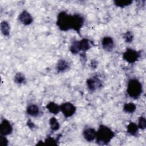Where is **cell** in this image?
<instances>
[{"label": "cell", "mask_w": 146, "mask_h": 146, "mask_svg": "<svg viewBox=\"0 0 146 146\" xmlns=\"http://www.w3.org/2000/svg\"><path fill=\"white\" fill-rule=\"evenodd\" d=\"M133 3L132 0H115L113 1L114 5L120 8H124L131 5Z\"/></svg>", "instance_id": "cell-19"}, {"label": "cell", "mask_w": 146, "mask_h": 146, "mask_svg": "<svg viewBox=\"0 0 146 146\" xmlns=\"http://www.w3.org/2000/svg\"><path fill=\"white\" fill-rule=\"evenodd\" d=\"M13 131V128L10 122L6 119H3L0 124V132L1 135L7 136L10 135Z\"/></svg>", "instance_id": "cell-7"}, {"label": "cell", "mask_w": 146, "mask_h": 146, "mask_svg": "<svg viewBox=\"0 0 146 146\" xmlns=\"http://www.w3.org/2000/svg\"><path fill=\"white\" fill-rule=\"evenodd\" d=\"M14 82L17 84H22L26 82V76L23 73L18 72L14 76Z\"/></svg>", "instance_id": "cell-17"}, {"label": "cell", "mask_w": 146, "mask_h": 146, "mask_svg": "<svg viewBox=\"0 0 146 146\" xmlns=\"http://www.w3.org/2000/svg\"><path fill=\"white\" fill-rule=\"evenodd\" d=\"M9 144V140L6 137V136H0V145L2 146H7Z\"/></svg>", "instance_id": "cell-25"}, {"label": "cell", "mask_w": 146, "mask_h": 146, "mask_svg": "<svg viewBox=\"0 0 146 146\" xmlns=\"http://www.w3.org/2000/svg\"><path fill=\"white\" fill-rule=\"evenodd\" d=\"M102 46L103 50L106 51H112L115 47V43L113 38L109 36H104L102 40Z\"/></svg>", "instance_id": "cell-9"}, {"label": "cell", "mask_w": 146, "mask_h": 146, "mask_svg": "<svg viewBox=\"0 0 146 146\" xmlns=\"http://www.w3.org/2000/svg\"><path fill=\"white\" fill-rule=\"evenodd\" d=\"M46 107L49 112L54 115H57L60 111V106L54 102H49Z\"/></svg>", "instance_id": "cell-14"}, {"label": "cell", "mask_w": 146, "mask_h": 146, "mask_svg": "<svg viewBox=\"0 0 146 146\" xmlns=\"http://www.w3.org/2000/svg\"><path fill=\"white\" fill-rule=\"evenodd\" d=\"M123 111L127 113H133L136 110V106L133 103H125L123 108Z\"/></svg>", "instance_id": "cell-18"}, {"label": "cell", "mask_w": 146, "mask_h": 146, "mask_svg": "<svg viewBox=\"0 0 146 146\" xmlns=\"http://www.w3.org/2000/svg\"><path fill=\"white\" fill-rule=\"evenodd\" d=\"M27 125H28V127L30 128H31V129H33V128H34V127H35V124H34V123L33 122H32L30 120H28V121L27 122Z\"/></svg>", "instance_id": "cell-27"}, {"label": "cell", "mask_w": 146, "mask_h": 146, "mask_svg": "<svg viewBox=\"0 0 146 146\" xmlns=\"http://www.w3.org/2000/svg\"><path fill=\"white\" fill-rule=\"evenodd\" d=\"M115 136L113 131L107 125L101 124L96 131V143L100 145H108Z\"/></svg>", "instance_id": "cell-2"}, {"label": "cell", "mask_w": 146, "mask_h": 146, "mask_svg": "<svg viewBox=\"0 0 146 146\" xmlns=\"http://www.w3.org/2000/svg\"><path fill=\"white\" fill-rule=\"evenodd\" d=\"M140 57V52L132 48H127L123 54V59L130 64L135 63Z\"/></svg>", "instance_id": "cell-4"}, {"label": "cell", "mask_w": 146, "mask_h": 146, "mask_svg": "<svg viewBox=\"0 0 146 146\" xmlns=\"http://www.w3.org/2000/svg\"><path fill=\"white\" fill-rule=\"evenodd\" d=\"M96 131L92 127H87L83 131V136L84 139L88 142H92L96 139Z\"/></svg>", "instance_id": "cell-10"}, {"label": "cell", "mask_w": 146, "mask_h": 146, "mask_svg": "<svg viewBox=\"0 0 146 146\" xmlns=\"http://www.w3.org/2000/svg\"><path fill=\"white\" fill-rule=\"evenodd\" d=\"M60 112L66 118L71 117L76 111V107L70 102H65L60 105Z\"/></svg>", "instance_id": "cell-6"}, {"label": "cell", "mask_w": 146, "mask_h": 146, "mask_svg": "<svg viewBox=\"0 0 146 146\" xmlns=\"http://www.w3.org/2000/svg\"><path fill=\"white\" fill-rule=\"evenodd\" d=\"M26 112L31 117H36L40 113V109L35 104H31L26 108Z\"/></svg>", "instance_id": "cell-12"}, {"label": "cell", "mask_w": 146, "mask_h": 146, "mask_svg": "<svg viewBox=\"0 0 146 146\" xmlns=\"http://www.w3.org/2000/svg\"><path fill=\"white\" fill-rule=\"evenodd\" d=\"M70 51L72 54H77L80 52L79 40L73 41L70 46Z\"/></svg>", "instance_id": "cell-21"}, {"label": "cell", "mask_w": 146, "mask_h": 146, "mask_svg": "<svg viewBox=\"0 0 146 146\" xmlns=\"http://www.w3.org/2000/svg\"><path fill=\"white\" fill-rule=\"evenodd\" d=\"M84 21V18L80 14L71 15L62 11L58 14L56 24L59 29L62 31L73 30L80 35Z\"/></svg>", "instance_id": "cell-1"}, {"label": "cell", "mask_w": 146, "mask_h": 146, "mask_svg": "<svg viewBox=\"0 0 146 146\" xmlns=\"http://www.w3.org/2000/svg\"><path fill=\"white\" fill-rule=\"evenodd\" d=\"M79 43L80 51H82L84 53L90 49L92 46L91 40L87 38H83L80 40H79Z\"/></svg>", "instance_id": "cell-13"}, {"label": "cell", "mask_w": 146, "mask_h": 146, "mask_svg": "<svg viewBox=\"0 0 146 146\" xmlns=\"http://www.w3.org/2000/svg\"><path fill=\"white\" fill-rule=\"evenodd\" d=\"M0 29H1V31L3 34V35L5 36H10V26L7 21H3L1 22V25H0Z\"/></svg>", "instance_id": "cell-16"}, {"label": "cell", "mask_w": 146, "mask_h": 146, "mask_svg": "<svg viewBox=\"0 0 146 146\" xmlns=\"http://www.w3.org/2000/svg\"><path fill=\"white\" fill-rule=\"evenodd\" d=\"M70 68L69 63L65 59H59L56 63V71L58 73L64 72Z\"/></svg>", "instance_id": "cell-11"}, {"label": "cell", "mask_w": 146, "mask_h": 146, "mask_svg": "<svg viewBox=\"0 0 146 146\" xmlns=\"http://www.w3.org/2000/svg\"><path fill=\"white\" fill-rule=\"evenodd\" d=\"M123 38L124 39L125 42L128 43H131L133 40V34L131 31H127L123 34Z\"/></svg>", "instance_id": "cell-22"}, {"label": "cell", "mask_w": 146, "mask_h": 146, "mask_svg": "<svg viewBox=\"0 0 146 146\" xmlns=\"http://www.w3.org/2000/svg\"><path fill=\"white\" fill-rule=\"evenodd\" d=\"M57 142H58V140L51 136L47 137L44 140V143L48 145H57L58 144Z\"/></svg>", "instance_id": "cell-24"}, {"label": "cell", "mask_w": 146, "mask_h": 146, "mask_svg": "<svg viewBox=\"0 0 146 146\" xmlns=\"http://www.w3.org/2000/svg\"><path fill=\"white\" fill-rule=\"evenodd\" d=\"M86 85L88 90L93 92L101 88L103 86V83L101 79L97 75H95L87 79Z\"/></svg>", "instance_id": "cell-5"}, {"label": "cell", "mask_w": 146, "mask_h": 146, "mask_svg": "<svg viewBox=\"0 0 146 146\" xmlns=\"http://www.w3.org/2000/svg\"><path fill=\"white\" fill-rule=\"evenodd\" d=\"M139 127L137 124L133 122H130L127 126V132L131 136H137L139 132Z\"/></svg>", "instance_id": "cell-15"}, {"label": "cell", "mask_w": 146, "mask_h": 146, "mask_svg": "<svg viewBox=\"0 0 146 146\" xmlns=\"http://www.w3.org/2000/svg\"><path fill=\"white\" fill-rule=\"evenodd\" d=\"M90 67L94 70V69H96L98 67V62L95 59H92V60H91V62H90Z\"/></svg>", "instance_id": "cell-26"}, {"label": "cell", "mask_w": 146, "mask_h": 146, "mask_svg": "<svg viewBox=\"0 0 146 146\" xmlns=\"http://www.w3.org/2000/svg\"><path fill=\"white\" fill-rule=\"evenodd\" d=\"M137 126L139 129H145L146 128V120L145 118L143 116H140L139 117Z\"/></svg>", "instance_id": "cell-23"}, {"label": "cell", "mask_w": 146, "mask_h": 146, "mask_svg": "<svg viewBox=\"0 0 146 146\" xmlns=\"http://www.w3.org/2000/svg\"><path fill=\"white\" fill-rule=\"evenodd\" d=\"M143 86L141 82L136 78L130 79L127 83V93L128 95L133 99H138L143 92Z\"/></svg>", "instance_id": "cell-3"}, {"label": "cell", "mask_w": 146, "mask_h": 146, "mask_svg": "<svg viewBox=\"0 0 146 146\" xmlns=\"http://www.w3.org/2000/svg\"><path fill=\"white\" fill-rule=\"evenodd\" d=\"M50 129L52 131H56L60 128V124L55 117H51L49 120Z\"/></svg>", "instance_id": "cell-20"}, {"label": "cell", "mask_w": 146, "mask_h": 146, "mask_svg": "<svg viewBox=\"0 0 146 146\" xmlns=\"http://www.w3.org/2000/svg\"><path fill=\"white\" fill-rule=\"evenodd\" d=\"M18 19L20 23L25 26L31 25L33 22V17L31 14L26 10H23L19 15Z\"/></svg>", "instance_id": "cell-8"}]
</instances>
